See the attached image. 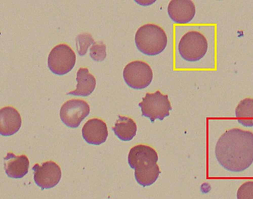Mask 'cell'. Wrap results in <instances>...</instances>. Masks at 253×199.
Listing matches in <instances>:
<instances>
[{"label": "cell", "mask_w": 253, "mask_h": 199, "mask_svg": "<svg viewBox=\"0 0 253 199\" xmlns=\"http://www.w3.org/2000/svg\"><path fill=\"white\" fill-rule=\"evenodd\" d=\"M215 154L224 169L234 172L246 170L253 163V133L239 128L226 131L217 142Z\"/></svg>", "instance_id": "cell-1"}, {"label": "cell", "mask_w": 253, "mask_h": 199, "mask_svg": "<svg viewBox=\"0 0 253 199\" xmlns=\"http://www.w3.org/2000/svg\"><path fill=\"white\" fill-rule=\"evenodd\" d=\"M136 46L145 55L156 56L166 49L168 37L165 31L157 25L147 24L141 26L135 35Z\"/></svg>", "instance_id": "cell-2"}, {"label": "cell", "mask_w": 253, "mask_h": 199, "mask_svg": "<svg viewBox=\"0 0 253 199\" xmlns=\"http://www.w3.org/2000/svg\"><path fill=\"white\" fill-rule=\"evenodd\" d=\"M139 106L142 116L149 118L153 123L157 119L164 120L165 117L169 115V112L172 110L169 97L163 95L160 91L153 94L147 93L139 103Z\"/></svg>", "instance_id": "cell-3"}, {"label": "cell", "mask_w": 253, "mask_h": 199, "mask_svg": "<svg viewBox=\"0 0 253 199\" xmlns=\"http://www.w3.org/2000/svg\"><path fill=\"white\" fill-rule=\"evenodd\" d=\"M208 43L205 36L197 31H190L181 38L178 50L186 61L195 62L202 59L208 50Z\"/></svg>", "instance_id": "cell-4"}, {"label": "cell", "mask_w": 253, "mask_h": 199, "mask_svg": "<svg viewBox=\"0 0 253 199\" xmlns=\"http://www.w3.org/2000/svg\"><path fill=\"white\" fill-rule=\"evenodd\" d=\"M76 55L74 50L68 45L62 44L55 46L49 52L48 66L55 75L63 76L74 68Z\"/></svg>", "instance_id": "cell-5"}, {"label": "cell", "mask_w": 253, "mask_h": 199, "mask_svg": "<svg viewBox=\"0 0 253 199\" xmlns=\"http://www.w3.org/2000/svg\"><path fill=\"white\" fill-rule=\"evenodd\" d=\"M124 78L130 88L140 90L148 87L153 80L151 66L144 61L136 60L128 63L124 70Z\"/></svg>", "instance_id": "cell-6"}, {"label": "cell", "mask_w": 253, "mask_h": 199, "mask_svg": "<svg viewBox=\"0 0 253 199\" xmlns=\"http://www.w3.org/2000/svg\"><path fill=\"white\" fill-rule=\"evenodd\" d=\"M90 107L85 100L79 99H72L66 101L62 105L60 111L62 122L71 128H76L89 115Z\"/></svg>", "instance_id": "cell-7"}, {"label": "cell", "mask_w": 253, "mask_h": 199, "mask_svg": "<svg viewBox=\"0 0 253 199\" xmlns=\"http://www.w3.org/2000/svg\"><path fill=\"white\" fill-rule=\"evenodd\" d=\"M33 170L34 181L42 190L54 188L60 181L61 170L54 162H45L42 165L36 164Z\"/></svg>", "instance_id": "cell-8"}, {"label": "cell", "mask_w": 253, "mask_h": 199, "mask_svg": "<svg viewBox=\"0 0 253 199\" xmlns=\"http://www.w3.org/2000/svg\"><path fill=\"white\" fill-rule=\"evenodd\" d=\"M170 18L179 24L189 23L196 14V8L191 0H171L168 7Z\"/></svg>", "instance_id": "cell-9"}, {"label": "cell", "mask_w": 253, "mask_h": 199, "mask_svg": "<svg viewBox=\"0 0 253 199\" xmlns=\"http://www.w3.org/2000/svg\"><path fill=\"white\" fill-rule=\"evenodd\" d=\"M82 134L87 143L95 145L104 143L109 135L107 125L97 118L89 119L83 128Z\"/></svg>", "instance_id": "cell-10"}, {"label": "cell", "mask_w": 253, "mask_h": 199, "mask_svg": "<svg viewBox=\"0 0 253 199\" xmlns=\"http://www.w3.org/2000/svg\"><path fill=\"white\" fill-rule=\"evenodd\" d=\"M22 126V118L18 110L6 106L0 110V134L3 136L14 135Z\"/></svg>", "instance_id": "cell-11"}, {"label": "cell", "mask_w": 253, "mask_h": 199, "mask_svg": "<svg viewBox=\"0 0 253 199\" xmlns=\"http://www.w3.org/2000/svg\"><path fill=\"white\" fill-rule=\"evenodd\" d=\"M158 156L156 151L147 145H138L132 148L128 156V163L134 169L151 163H157Z\"/></svg>", "instance_id": "cell-12"}, {"label": "cell", "mask_w": 253, "mask_h": 199, "mask_svg": "<svg viewBox=\"0 0 253 199\" xmlns=\"http://www.w3.org/2000/svg\"><path fill=\"white\" fill-rule=\"evenodd\" d=\"M4 167L8 177L20 179L28 174L30 161L28 156L24 154L16 155L8 152L4 158Z\"/></svg>", "instance_id": "cell-13"}, {"label": "cell", "mask_w": 253, "mask_h": 199, "mask_svg": "<svg viewBox=\"0 0 253 199\" xmlns=\"http://www.w3.org/2000/svg\"><path fill=\"white\" fill-rule=\"evenodd\" d=\"M76 89L68 93V95L77 97H88L94 91L96 86V79L86 68H80L77 73Z\"/></svg>", "instance_id": "cell-14"}, {"label": "cell", "mask_w": 253, "mask_h": 199, "mask_svg": "<svg viewBox=\"0 0 253 199\" xmlns=\"http://www.w3.org/2000/svg\"><path fill=\"white\" fill-rule=\"evenodd\" d=\"M112 130L120 140L123 141H130L135 137L137 128L136 123L132 118L126 116H119Z\"/></svg>", "instance_id": "cell-15"}, {"label": "cell", "mask_w": 253, "mask_h": 199, "mask_svg": "<svg viewBox=\"0 0 253 199\" xmlns=\"http://www.w3.org/2000/svg\"><path fill=\"white\" fill-rule=\"evenodd\" d=\"M135 170L136 181L144 187L154 183L161 173L157 163L145 165L136 168Z\"/></svg>", "instance_id": "cell-16"}, {"label": "cell", "mask_w": 253, "mask_h": 199, "mask_svg": "<svg viewBox=\"0 0 253 199\" xmlns=\"http://www.w3.org/2000/svg\"><path fill=\"white\" fill-rule=\"evenodd\" d=\"M237 121L246 127H253V99L247 98L238 104L235 110Z\"/></svg>", "instance_id": "cell-17"}, {"label": "cell", "mask_w": 253, "mask_h": 199, "mask_svg": "<svg viewBox=\"0 0 253 199\" xmlns=\"http://www.w3.org/2000/svg\"><path fill=\"white\" fill-rule=\"evenodd\" d=\"M95 43L94 39L88 33L79 34L76 37V49L80 56L86 55L88 48Z\"/></svg>", "instance_id": "cell-18"}, {"label": "cell", "mask_w": 253, "mask_h": 199, "mask_svg": "<svg viewBox=\"0 0 253 199\" xmlns=\"http://www.w3.org/2000/svg\"><path fill=\"white\" fill-rule=\"evenodd\" d=\"M106 46L103 42H95L90 48V57L96 61H103L106 57Z\"/></svg>", "instance_id": "cell-19"}, {"label": "cell", "mask_w": 253, "mask_h": 199, "mask_svg": "<svg viewBox=\"0 0 253 199\" xmlns=\"http://www.w3.org/2000/svg\"><path fill=\"white\" fill-rule=\"evenodd\" d=\"M237 199H253V181L242 184L237 193Z\"/></svg>", "instance_id": "cell-20"}]
</instances>
